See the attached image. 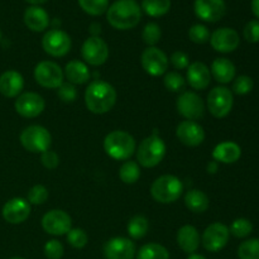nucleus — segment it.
<instances>
[{
	"label": "nucleus",
	"mask_w": 259,
	"mask_h": 259,
	"mask_svg": "<svg viewBox=\"0 0 259 259\" xmlns=\"http://www.w3.org/2000/svg\"><path fill=\"white\" fill-rule=\"evenodd\" d=\"M116 103V90L113 85L103 80H94L85 91L86 108L94 114H105Z\"/></svg>",
	"instance_id": "obj_1"
},
{
	"label": "nucleus",
	"mask_w": 259,
	"mask_h": 259,
	"mask_svg": "<svg viewBox=\"0 0 259 259\" xmlns=\"http://www.w3.org/2000/svg\"><path fill=\"white\" fill-rule=\"evenodd\" d=\"M109 24L119 30L137 27L142 19V9L136 0H116L106 10Z\"/></svg>",
	"instance_id": "obj_2"
},
{
	"label": "nucleus",
	"mask_w": 259,
	"mask_h": 259,
	"mask_svg": "<svg viewBox=\"0 0 259 259\" xmlns=\"http://www.w3.org/2000/svg\"><path fill=\"white\" fill-rule=\"evenodd\" d=\"M104 149L110 158L126 161L137 151L136 139L124 131H114L104 139Z\"/></svg>",
	"instance_id": "obj_3"
},
{
	"label": "nucleus",
	"mask_w": 259,
	"mask_h": 259,
	"mask_svg": "<svg viewBox=\"0 0 259 259\" xmlns=\"http://www.w3.org/2000/svg\"><path fill=\"white\" fill-rule=\"evenodd\" d=\"M166 156V144L156 133L147 137L137 149V163L146 168L156 167Z\"/></svg>",
	"instance_id": "obj_4"
},
{
	"label": "nucleus",
	"mask_w": 259,
	"mask_h": 259,
	"mask_svg": "<svg viewBox=\"0 0 259 259\" xmlns=\"http://www.w3.org/2000/svg\"><path fill=\"white\" fill-rule=\"evenodd\" d=\"M184 191V184L179 177L174 175H163L154 180L151 186V195L157 202L172 204L181 197Z\"/></svg>",
	"instance_id": "obj_5"
},
{
	"label": "nucleus",
	"mask_w": 259,
	"mask_h": 259,
	"mask_svg": "<svg viewBox=\"0 0 259 259\" xmlns=\"http://www.w3.org/2000/svg\"><path fill=\"white\" fill-rule=\"evenodd\" d=\"M20 143L32 153H43L52 144L51 133L40 125H29L20 133Z\"/></svg>",
	"instance_id": "obj_6"
},
{
	"label": "nucleus",
	"mask_w": 259,
	"mask_h": 259,
	"mask_svg": "<svg viewBox=\"0 0 259 259\" xmlns=\"http://www.w3.org/2000/svg\"><path fill=\"white\" fill-rule=\"evenodd\" d=\"M233 104V93L224 86L214 88L207 95V109L215 118H225L232 111Z\"/></svg>",
	"instance_id": "obj_7"
},
{
	"label": "nucleus",
	"mask_w": 259,
	"mask_h": 259,
	"mask_svg": "<svg viewBox=\"0 0 259 259\" xmlns=\"http://www.w3.org/2000/svg\"><path fill=\"white\" fill-rule=\"evenodd\" d=\"M177 111L186 120H197L202 118L205 113V104L201 96L192 91H184L177 98L176 101Z\"/></svg>",
	"instance_id": "obj_8"
},
{
	"label": "nucleus",
	"mask_w": 259,
	"mask_h": 259,
	"mask_svg": "<svg viewBox=\"0 0 259 259\" xmlns=\"http://www.w3.org/2000/svg\"><path fill=\"white\" fill-rule=\"evenodd\" d=\"M34 78L42 88L58 89L63 82V71L56 62L42 61L35 66Z\"/></svg>",
	"instance_id": "obj_9"
},
{
	"label": "nucleus",
	"mask_w": 259,
	"mask_h": 259,
	"mask_svg": "<svg viewBox=\"0 0 259 259\" xmlns=\"http://www.w3.org/2000/svg\"><path fill=\"white\" fill-rule=\"evenodd\" d=\"M70 35L61 29H51L43 35L42 47L47 55L52 57H63L71 50Z\"/></svg>",
	"instance_id": "obj_10"
},
{
	"label": "nucleus",
	"mask_w": 259,
	"mask_h": 259,
	"mask_svg": "<svg viewBox=\"0 0 259 259\" xmlns=\"http://www.w3.org/2000/svg\"><path fill=\"white\" fill-rule=\"evenodd\" d=\"M230 232L227 225L222 223H214L205 229L201 237V243L207 252H219L229 242Z\"/></svg>",
	"instance_id": "obj_11"
},
{
	"label": "nucleus",
	"mask_w": 259,
	"mask_h": 259,
	"mask_svg": "<svg viewBox=\"0 0 259 259\" xmlns=\"http://www.w3.org/2000/svg\"><path fill=\"white\" fill-rule=\"evenodd\" d=\"M81 55L86 63L91 66H101L108 61L109 47L100 37H89L83 42Z\"/></svg>",
	"instance_id": "obj_12"
},
{
	"label": "nucleus",
	"mask_w": 259,
	"mask_h": 259,
	"mask_svg": "<svg viewBox=\"0 0 259 259\" xmlns=\"http://www.w3.org/2000/svg\"><path fill=\"white\" fill-rule=\"evenodd\" d=\"M42 228L47 234L60 237L72 229V219L63 210H51L42 218Z\"/></svg>",
	"instance_id": "obj_13"
},
{
	"label": "nucleus",
	"mask_w": 259,
	"mask_h": 259,
	"mask_svg": "<svg viewBox=\"0 0 259 259\" xmlns=\"http://www.w3.org/2000/svg\"><path fill=\"white\" fill-rule=\"evenodd\" d=\"M142 66L151 76H161L167 72L168 57L162 50L157 47H148L142 53Z\"/></svg>",
	"instance_id": "obj_14"
},
{
	"label": "nucleus",
	"mask_w": 259,
	"mask_h": 259,
	"mask_svg": "<svg viewBox=\"0 0 259 259\" xmlns=\"http://www.w3.org/2000/svg\"><path fill=\"white\" fill-rule=\"evenodd\" d=\"M15 111L23 118H37L43 113L46 103L37 93H24L17 98L14 103Z\"/></svg>",
	"instance_id": "obj_15"
},
{
	"label": "nucleus",
	"mask_w": 259,
	"mask_h": 259,
	"mask_svg": "<svg viewBox=\"0 0 259 259\" xmlns=\"http://www.w3.org/2000/svg\"><path fill=\"white\" fill-rule=\"evenodd\" d=\"M136 254V244L128 238H111L104 245L105 259H134Z\"/></svg>",
	"instance_id": "obj_16"
},
{
	"label": "nucleus",
	"mask_w": 259,
	"mask_h": 259,
	"mask_svg": "<svg viewBox=\"0 0 259 259\" xmlns=\"http://www.w3.org/2000/svg\"><path fill=\"white\" fill-rule=\"evenodd\" d=\"M2 214L5 222L9 224H22L29 218L30 204L23 197H14L5 202Z\"/></svg>",
	"instance_id": "obj_17"
},
{
	"label": "nucleus",
	"mask_w": 259,
	"mask_h": 259,
	"mask_svg": "<svg viewBox=\"0 0 259 259\" xmlns=\"http://www.w3.org/2000/svg\"><path fill=\"white\" fill-rule=\"evenodd\" d=\"M195 14L204 22L215 23L222 19L227 12L224 0H195Z\"/></svg>",
	"instance_id": "obj_18"
},
{
	"label": "nucleus",
	"mask_w": 259,
	"mask_h": 259,
	"mask_svg": "<svg viewBox=\"0 0 259 259\" xmlns=\"http://www.w3.org/2000/svg\"><path fill=\"white\" fill-rule=\"evenodd\" d=\"M210 43L217 52L230 53L239 47L240 38L232 28H219L210 35Z\"/></svg>",
	"instance_id": "obj_19"
},
{
	"label": "nucleus",
	"mask_w": 259,
	"mask_h": 259,
	"mask_svg": "<svg viewBox=\"0 0 259 259\" xmlns=\"http://www.w3.org/2000/svg\"><path fill=\"white\" fill-rule=\"evenodd\" d=\"M176 136L187 147H197L205 141L204 128L192 120H184L177 125Z\"/></svg>",
	"instance_id": "obj_20"
},
{
	"label": "nucleus",
	"mask_w": 259,
	"mask_h": 259,
	"mask_svg": "<svg viewBox=\"0 0 259 259\" xmlns=\"http://www.w3.org/2000/svg\"><path fill=\"white\" fill-rule=\"evenodd\" d=\"M186 80L194 90H205L211 81L210 68L205 63L196 61L187 67Z\"/></svg>",
	"instance_id": "obj_21"
},
{
	"label": "nucleus",
	"mask_w": 259,
	"mask_h": 259,
	"mask_svg": "<svg viewBox=\"0 0 259 259\" xmlns=\"http://www.w3.org/2000/svg\"><path fill=\"white\" fill-rule=\"evenodd\" d=\"M24 89V78L18 71L8 70L0 76V94L5 98H17Z\"/></svg>",
	"instance_id": "obj_22"
},
{
	"label": "nucleus",
	"mask_w": 259,
	"mask_h": 259,
	"mask_svg": "<svg viewBox=\"0 0 259 259\" xmlns=\"http://www.w3.org/2000/svg\"><path fill=\"white\" fill-rule=\"evenodd\" d=\"M201 243L199 232L192 225H184L177 232V244L185 253L192 254L197 250Z\"/></svg>",
	"instance_id": "obj_23"
},
{
	"label": "nucleus",
	"mask_w": 259,
	"mask_h": 259,
	"mask_svg": "<svg viewBox=\"0 0 259 259\" xmlns=\"http://www.w3.org/2000/svg\"><path fill=\"white\" fill-rule=\"evenodd\" d=\"M24 23L33 32H43L50 25V17L43 8L32 5L24 12Z\"/></svg>",
	"instance_id": "obj_24"
},
{
	"label": "nucleus",
	"mask_w": 259,
	"mask_h": 259,
	"mask_svg": "<svg viewBox=\"0 0 259 259\" xmlns=\"http://www.w3.org/2000/svg\"><path fill=\"white\" fill-rule=\"evenodd\" d=\"M242 156V149L234 142H223L219 143L212 151V158L215 162L230 164L237 162Z\"/></svg>",
	"instance_id": "obj_25"
},
{
	"label": "nucleus",
	"mask_w": 259,
	"mask_h": 259,
	"mask_svg": "<svg viewBox=\"0 0 259 259\" xmlns=\"http://www.w3.org/2000/svg\"><path fill=\"white\" fill-rule=\"evenodd\" d=\"M63 76H66L68 82L72 85H83L90 80L91 75L86 63L78 60H73L66 65Z\"/></svg>",
	"instance_id": "obj_26"
},
{
	"label": "nucleus",
	"mask_w": 259,
	"mask_h": 259,
	"mask_svg": "<svg viewBox=\"0 0 259 259\" xmlns=\"http://www.w3.org/2000/svg\"><path fill=\"white\" fill-rule=\"evenodd\" d=\"M235 66L228 58H217L211 65L212 77L220 83H229L235 77Z\"/></svg>",
	"instance_id": "obj_27"
},
{
	"label": "nucleus",
	"mask_w": 259,
	"mask_h": 259,
	"mask_svg": "<svg viewBox=\"0 0 259 259\" xmlns=\"http://www.w3.org/2000/svg\"><path fill=\"white\" fill-rule=\"evenodd\" d=\"M209 204V197L200 190H190L185 195V205L190 211L195 214H201L206 211Z\"/></svg>",
	"instance_id": "obj_28"
},
{
	"label": "nucleus",
	"mask_w": 259,
	"mask_h": 259,
	"mask_svg": "<svg viewBox=\"0 0 259 259\" xmlns=\"http://www.w3.org/2000/svg\"><path fill=\"white\" fill-rule=\"evenodd\" d=\"M142 9L149 17H162L171 9V0H143Z\"/></svg>",
	"instance_id": "obj_29"
},
{
	"label": "nucleus",
	"mask_w": 259,
	"mask_h": 259,
	"mask_svg": "<svg viewBox=\"0 0 259 259\" xmlns=\"http://www.w3.org/2000/svg\"><path fill=\"white\" fill-rule=\"evenodd\" d=\"M149 229V223L147 220V218L142 217V215H137V217L132 218L129 220L128 225H126V230H128V234L132 239H142V238L146 237L147 232Z\"/></svg>",
	"instance_id": "obj_30"
},
{
	"label": "nucleus",
	"mask_w": 259,
	"mask_h": 259,
	"mask_svg": "<svg viewBox=\"0 0 259 259\" xmlns=\"http://www.w3.org/2000/svg\"><path fill=\"white\" fill-rule=\"evenodd\" d=\"M137 259H169V252L163 245L148 243L139 249Z\"/></svg>",
	"instance_id": "obj_31"
},
{
	"label": "nucleus",
	"mask_w": 259,
	"mask_h": 259,
	"mask_svg": "<svg viewBox=\"0 0 259 259\" xmlns=\"http://www.w3.org/2000/svg\"><path fill=\"white\" fill-rule=\"evenodd\" d=\"M119 177L126 185H133L141 177L139 164L134 161H125L119 169Z\"/></svg>",
	"instance_id": "obj_32"
},
{
	"label": "nucleus",
	"mask_w": 259,
	"mask_h": 259,
	"mask_svg": "<svg viewBox=\"0 0 259 259\" xmlns=\"http://www.w3.org/2000/svg\"><path fill=\"white\" fill-rule=\"evenodd\" d=\"M163 83L164 88L171 93H184L185 88H186V80L184 76L175 71L166 73Z\"/></svg>",
	"instance_id": "obj_33"
},
{
	"label": "nucleus",
	"mask_w": 259,
	"mask_h": 259,
	"mask_svg": "<svg viewBox=\"0 0 259 259\" xmlns=\"http://www.w3.org/2000/svg\"><path fill=\"white\" fill-rule=\"evenodd\" d=\"M78 4L85 13L98 17L108 10L109 0H78Z\"/></svg>",
	"instance_id": "obj_34"
},
{
	"label": "nucleus",
	"mask_w": 259,
	"mask_h": 259,
	"mask_svg": "<svg viewBox=\"0 0 259 259\" xmlns=\"http://www.w3.org/2000/svg\"><path fill=\"white\" fill-rule=\"evenodd\" d=\"M239 259H259V239H249L243 242L238 248Z\"/></svg>",
	"instance_id": "obj_35"
},
{
	"label": "nucleus",
	"mask_w": 259,
	"mask_h": 259,
	"mask_svg": "<svg viewBox=\"0 0 259 259\" xmlns=\"http://www.w3.org/2000/svg\"><path fill=\"white\" fill-rule=\"evenodd\" d=\"M161 35L162 32L159 25L156 23H148L142 32V39L149 47H154V45H157L161 39Z\"/></svg>",
	"instance_id": "obj_36"
},
{
	"label": "nucleus",
	"mask_w": 259,
	"mask_h": 259,
	"mask_svg": "<svg viewBox=\"0 0 259 259\" xmlns=\"http://www.w3.org/2000/svg\"><path fill=\"white\" fill-rule=\"evenodd\" d=\"M229 232L235 238H245L253 232V224L248 219L240 218V219L233 222V224L230 225Z\"/></svg>",
	"instance_id": "obj_37"
},
{
	"label": "nucleus",
	"mask_w": 259,
	"mask_h": 259,
	"mask_svg": "<svg viewBox=\"0 0 259 259\" xmlns=\"http://www.w3.org/2000/svg\"><path fill=\"white\" fill-rule=\"evenodd\" d=\"M66 235H67L68 244L72 248H76V249H82L89 242V237L86 232L83 229H80V228L71 229Z\"/></svg>",
	"instance_id": "obj_38"
},
{
	"label": "nucleus",
	"mask_w": 259,
	"mask_h": 259,
	"mask_svg": "<svg viewBox=\"0 0 259 259\" xmlns=\"http://www.w3.org/2000/svg\"><path fill=\"white\" fill-rule=\"evenodd\" d=\"M48 199V190L43 185H35L28 191V202L30 205H43Z\"/></svg>",
	"instance_id": "obj_39"
},
{
	"label": "nucleus",
	"mask_w": 259,
	"mask_h": 259,
	"mask_svg": "<svg viewBox=\"0 0 259 259\" xmlns=\"http://www.w3.org/2000/svg\"><path fill=\"white\" fill-rule=\"evenodd\" d=\"M190 39L197 45H204L210 40V32L207 27L202 24H195L189 29Z\"/></svg>",
	"instance_id": "obj_40"
},
{
	"label": "nucleus",
	"mask_w": 259,
	"mask_h": 259,
	"mask_svg": "<svg viewBox=\"0 0 259 259\" xmlns=\"http://www.w3.org/2000/svg\"><path fill=\"white\" fill-rule=\"evenodd\" d=\"M253 86H254V82H253L252 77L242 75L235 78L234 83H233V93H235L237 95H247L253 90Z\"/></svg>",
	"instance_id": "obj_41"
},
{
	"label": "nucleus",
	"mask_w": 259,
	"mask_h": 259,
	"mask_svg": "<svg viewBox=\"0 0 259 259\" xmlns=\"http://www.w3.org/2000/svg\"><path fill=\"white\" fill-rule=\"evenodd\" d=\"M63 253H65V249H63L62 243L58 242V240L52 239L48 240L45 245V255L48 259H61L63 257Z\"/></svg>",
	"instance_id": "obj_42"
},
{
	"label": "nucleus",
	"mask_w": 259,
	"mask_h": 259,
	"mask_svg": "<svg viewBox=\"0 0 259 259\" xmlns=\"http://www.w3.org/2000/svg\"><path fill=\"white\" fill-rule=\"evenodd\" d=\"M57 95L63 103H73L77 98V90L72 83L62 82V85L58 88Z\"/></svg>",
	"instance_id": "obj_43"
},
{
	"label": "nucleus",
	"mask_w": 259,
	"mask_h": 259,
	"mask_svg": "<svg viewBox=\"0 0 259 259\" xmlns=\"http://www.w3.org/2000/svg\"><path fill=\"white\" fill-rule=\"evenodd\" d=\"M243 34L247 42L258 43L259 42V20H250L244 27Z\"/></svg>",
	"instance_id": "obj_44"
},
{
	"label": "nucleus",
	"mask_w": 259,
	"mask_h": 259,
	"mask_svg": "<svg viewBox=\"0 0 259 259\" xmlns=\"http://www.w3.org/2000/svg\"><path fill=\"white\" fill-rule=\"evenodd\" d=\"M40 162H42V164L46 168L55 169L60 164V157H58L56 152L48 149V151L40 153Z\"/></svg>",
	"instance_id": "obj_45"
},
{
	"label": "nucleus",
	"mask_w": 259,
	"mask_h": 259,
	"mask_svg": "<svg viewBox=\"0 0 259 259\" xmlns=\"http://www.w3.org/2000/svg\"><path fill=\"white\" fill-rule=\"evenodd\" d=\"M171 63L176 70H187L190 66V58L185 52L177 51L171 56Z\"/></svg>",
	"instance_id": "obj_46"
},
{
	"label": "nucleus",
	"mask_w": 259,
	"mask_h": 259,
	"mask_svg": "<svg viewBox=\"0 0 259 259\" xmlns=\"http://www.w3.org/2000/svg\"><path fill=\"white\" fill-rule=\"evenodd\" d=\"M90 32L91 34H93V37H99V34H100L101 32V27L99 23H93V24L90 25Z\"/></svg>",
	"instance_id": "obj_47"
},
{
	"label": "nucleus",
	"mask_w": 259,
	"mask_h": 259,
	"mask_svg": "<svg viewBox=\"0 0 259 259\" xmlns=\"http://www.w3.org/2000/svg\"><path fill=\"white\" fill-rule=\"evenodd\" d=\"M207 174H211V175H214V174H217V171H218V162H215V161H211V162H209V163H207Z\"/></svg>",
	"instance_id": "obj_48"
},
{
	"label": "nucleus",
	"mask_w": 259,
	"mask_h": 259,
	"mask_svg": "<svg viewBox=\"0 0 259 259\" xmlns=\"http://www.w3.org/2000/svg\"><path fill=\"white\" fill-rule=\"evenodd\" d=\"M252 12L259 19V0H252Z\"/></svg>",
	"instance_id": "obj_49"
},
{
	"label": "nucleus",
	"mask_w": 259,
	"mask_h": 259,
	"mask_svg": "<svg viewBox=\"0 0 259 259\" xmlns=\"http://www.w3.org/2000/svg\"><path fill=\"white\" fill-rule=\"evenodd\" d=\"M187 259H206L204 257V255L201 254H196V253H192V254L189 255V258Z\"/></svg>",
	"instance_id": "obj_50"
},
{
	"label": "nucleus",
	"mask_w": 259,
	"mask_h": 259,
	"mask_svg": "<svg viewBox=\"0 0 259 259\" xmlns=\"http://www.w3.org/2000/svg\"><path fill=\"white\" fill-rule=\"evenodd\" d=\"M25 2H28L29 4H33V5H38V4H43V3H46L47 0H25Z\"/></svg>",
	"instance_id": "obj_51"
},
{
	"label": "nucleus",
	"mask_w": 259,
	"mask_h": 259,
	"mask_svg": "<svg viewBox=\"0 0 259 259\" xmlns=\"http://www.w3.org/2000/svg\"><path fill=\"white\" fill-rule=\"evenodd\" d=\"M10 259H24V258H19V257H14V258H10Z\"/></svg>",
	"instance_id": "obj_52"
},
{
	"label": "nucleus",
	"mask_w": 259,
	"mask_h": 259,
	"mask_svg": "<svg viewBox=\"0 0 259 259\" xmlns=\"http://www.w3.org/2000/svg\"><path fill=\"white\" fill-rule=\"evenodd\" d=\"M0 40H2V30H0Z\"/></svg>",
	"instance_id": "obj_53"
}]
</instances>
